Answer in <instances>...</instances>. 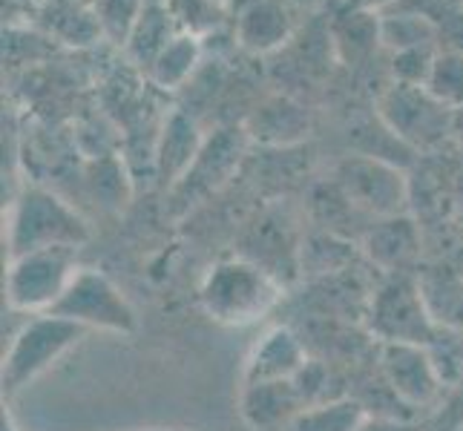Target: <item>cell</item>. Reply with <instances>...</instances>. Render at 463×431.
<instances>
[{"label": "cell", "mask_w": 463, "mask_h": 431, "mask_svg": "<svg viewBox=\"0 0 463 431\" xmlns=\"http://www.w3.org/2000/svg\"><path fill=\"white\" fill-rule=\"evenodd\" d=\"M282 299V282L253 259L216 262L199 285L202 311L219 325L245 328L260 323Z\"/></svg>", "instance_id": "cell-1"}, {"label": "cell", "mask_w": 463, "mask_h": 431, "mask_svg": "<svg viewBox=\"0 0 463 431\" xmlns=\"http://www.w3.org/2000/svg\"><path fill=\"white\" fill-rule=\"evenodd\" d=\"M90 239L87 221L43 187H26L9 219V259L35 250H78Z\"/></svg>", "instance_id": "cell-2"}, {"label": "cell", "mask_w": 463, "mask_h": 431, "mask_svg": "<svg viewBox=\"0 0 463 431\" xmlns=\"http://www.w3.org/2000/svg\"><path fill=\"white\" fill-rule=\"evenodd\" d=\"M87 328H81L72 319H63L58 314H38L29 316L26 325L14 333V340L4 357V371H0V386L6 397H14L26 389L32 379H38L43 371L84 340Z\"/></svg>", "instance_id": "cell-3"}, {"label": "cell", "mask_w": 463, "mask_h": 431, "mask_svg": "<svg viewBox=\"0 0 463 431\" xmlns=\"http://www.w3.org/2000/svg\"><path fill=\"white\" fill-rule=\"evenodd\" d=\"M75 274H78L75 250L67 248L35 250L9 259V270H6L9 308L29 316L50 314L63 296V291L70 287Z\"/></svg>", "instance_id": "cell-4"}, {"label": "cell", "mask_w": 463, "mask_h": 431, "mask_svg": "<svg viewBox=\"0 0 463 431\" xmlns=\"http://www.w3.org/2000/svg\"><path fill=\"white\" fill-rule=\"evenodd\" d=\"M63 319H72L81 328H99L109 333H133L138 316L118 285L95 267H78L70 287L50 311Z\"/></svg>", "instance_id": "cell-5"}, {"label": "cell", "mask_w": 463, "mask_h": 431, "mask_svg": "<svg viewBox=\"0 0 463 431\" xmlns=\"http://www.w3.org/2000/svg\"><path fill=\"white\" fill-rule=\"evenodd\" d=\"M372 331L380 342L429 345L438 325L429 314L418 282L406 274H392L372 299Z\"/></svg>", "instance_id": "cell-6"}, {"label": "cell", "mask_w": 463, "mask_h": 431, "mask_svg": "<svg viewBox=\"0 0 463 431\" xmlns=\"http://www.w3.org/2000/svg\"><path fill=\"white\" fill-rule=\"evenodd\" d=\"M337 184L343 199L357 207V211L377 216V219H394L406 211V179L403 173L380 162L377 155H357L348 158L337 170Z\"/></svg>", "instance_id": "cell-7"}, {"label": "cell", "mask_w": 463, "mask_h": 431, "mask_svg": "<svg viewBox=\"0 0 463 431\" xmlns=\"http://www.w3.org/2000/svg\"><path fill=\"white\" fill-rule=\"evenodd\" d=\"M380 113L389 130L414 147H432L449 130V107L426 87L401 84L383 98Z\"/></svg>", "instance_id": "cell-8"}, {"label": "cell", "mask_w": 463, "mask_h": 431, "mask_svg": "<svg viewBox=\"0 0 463 431\" xmlns=\"http://www.w3.org/2000/svg\"><path fill=\"white\" fill-rule=\"evenodd\" d=\"M383 379L401 403L423 408L438 400L443 379L426 345L414 342H383L380 348Z\"/></svg>", "instance_id": "cell-9"}, {"label": "cell", "mask_w": 463, "mask_h": 431, "mask_svg": "<svg viewBox=\"0 0 463 431\" xmlns=\"http://www.w3.org/2000/svg\"><path fill=\"white\" fill-rule=\"evenodd\" d=\"M306 406L294 379L245 382L239 391V414L250 431H285Z\"/></svg>", "instance_id": "cell-10"}, {"label": "cell", "mask_w": 463, "mask_h": 431, "mask_svg": "<svg viewBox=\"0 0 463 431\" xmlns=\"http://www.w3.org/2000/svg\"><path fill=\"white\" fill-rule=\"evenodd\" d=\"M308 365L306 345L299 337L285 325H277L265 331L260 342L250 348L242 371V386L245 382H282V379H297Z\"/></svg>", "instance_id": "cell-11"}, {"label": "cell", "mask_w": 463, "mask_h": 431, "mask_svg": "<svg viewBox=\"0 0 463 431\" xmlns=\"http://www.w3.org/2000/svg\"><path fill=\"white\" fill-rule=\"evenodd\" d=\"M291 18L279 0H250L239 14V41L253 52H268L288 38Z\"/></svg>", "instance_id": "cell-12"}, {"label": "cell", "mask_w": 463, "mask_h": 431, "mask_svg": "<svg viewBox=\"0 0 463 431\" xmlns=\"http://www.w3.org/2000/svg\"><path fill=\"white\" fill-rule=\"evenodd\" d=\"M369 257L389 274H401V267H406L414 257H418V233H414L411 221L403 216L383 219V225H377L369 233Z\"/></svg>", "instance_id": "cell-13"}, {"label": "cell", "mask_w": 463, "mask_h": 431, "mask_svg": "<svg viewBox=\"0 0 463 431\" xmlns=\"http://www.w3.org/2000/svg\"><path fill=\"white\" fill-rule=\"evenodd\" d=\"M236 158H239V141L228 133L216 136L211 144H204L202 153L196 155V162L190 164V170L179 179V196L190 201V196L211 190L216 182H222V175L231 170Z\"/></svg>", "instance_id": "cell-14"}, {"label": "cell", "mask_w": 463, "mask_h": 431, "mask_svg": "<svg viewBox=\"0 0 463 431\" xmlns=\"http://www.w3.org/2000/svg\"><path fill=\"white\" fill-rule=\"evenodd\" d=\"M199 153H202V141L196 133V124L187 116L175 113L165 124L162 141H158V150H156L158 170H162V175H170V179L179 182L182 175L190 170V164L196 162Z\"/></svg>", "instance_id": "cell-15"}, {"label": "cell", "mask_w": 463, "mask_h": 431, "mask_svg": "<svg viewBox=\"0 0 463 431\" xmlns=\"http://www.w3.org/2000/svg\"><path fill=\"white\" fill-rule=\"evenodd\" d=\"M365 406L351 397L311 403L302 408L285 431H357L365 423Z\"/></svg>", "instance_id": "cell-16"}, {"label": "cell", "mask_w": 463, "mask_h": 431, "mask_svg": "<svg viewBox=\"0 0 463 431\" xmlns=\"http://www.w3.org/2000/svg\"><path fill=\"white\" fill-rule=\"evenodd\" d=\"M170 41H173L170 12L162 4H147L127 43H130V52H133L136 61L153 67V61L167 50Z\"/></svg>", "instance_id": "cell-17"}, {"label": "cell", "mask_w": 463, "mask_h": 431, "mask_svg": "<svg viewBox=\"0 0 463 431\" xmlns=\"http://www.w3.org/2000/svg\"><path fill=\"white\" fill-rule=\"evenodd\" d=\"M199 61V43L194 35H179L167 43V50L153 61V81L162 87H179L194 72Z\"/></svg>", "instance_id": "cell-18"}, {"label": "cell", "mask_w": 463, "mask_h": 431, "mask_svg": "<svg viewBox=\"0 0 463 431\" xmlns=\"http://www.w3.org/2000/svg\"><path fill=\"white\" fill-rule=\"evenodd\" d=\"M92 12L104 35L124 43L130 41L141 12H145V0H92Z\"/></svg>", "instance_id": "cell-19"}, {"label": "cell", "mask_w": 463, "mask_h": 431, "mask_svg": "<svg viewBox=\"0 0 463 431\" xmlns=\"http://www.w3.org/2000/svg\"><path fill=\"white\" fill-rule=\"evenodd\" d=\"M432 35H435V26L418 18V14H409V12L389 14V18L380 23V38L397 46L401 52L414 50V46H426L432 41Z\"/></svg>", "instance_id": "cell-20"}, {"label": "cell", "mask_w": 463, "mask_h": 431, "mask_svg": "<svg viewBox=\"0 0 463 431\" xmlns=\"http://www.w3.org/2000/svg\"><path fill=\"white\" fill-rule=\"evenodd\" d=\"M426 89L449 109L460 107L463 104V55L449 52L443 58H435V67L426 81Z\"/></svg>", "instance_id": "cell-21"}, {"label": "cell", "mask_w": 463, "mask_h": 431, "mask_svg": "<svg viewBox=\"0 0 463 431\" xmlns=\"http://www.w3.org/2000/svg\"><path fill=\"white\" fill-rule=\"evenodd\" d=\"M340 26H337V38L343 46H351V55H363L369 46L380 38V23L372 18L369 12L363 9H351L340 14Z\"/></svg>", "instance_id": "cell-22"}, {"label": "cell", "mask_w": 463, "mask_h": 431, "mask_svg": "<svg viewBox=\"0 0 463 431\" xmlns=\"http://www.w3.org/2000/svg\"><path fill=\"white\" fill-rule=\"evenodd\" d=\"M435 58L426 46H414V50H406L397 55L394 61V72L401 75V81L409 87H426L429 75H432Z\"/></svg>", "instance_id": "cell-23"}, {"label": "cell", "mask_w": 463, "mask_h": 431, "mask_svg": "<svg viewBox=\"0 0 463 431\" xmlns=\"http://www.w3.org/2000/svg\"><path fill=\"white\" fill-rule=\"evenodd\" d=\"M397 12H409L418 14V18L429 21V23H449L455 14L463 12L460 0H397Z\"/></svg>", "instance_id": "cell-24"}, {"label": "cell", "mask_w": 463, "mask_h": 431, "mask_svg": "<svg viewBox=\"0 0 463 431\" xmlns=\"http://www.w3.org/2000/svg\"><path fill=\"white\" fill-rule=\"evenodd\" d=\"M357 431H423L418 423L397 420V417H365V423Z\"/></svg>", "instance_id": "cell-25"}, {"label": "cell", "mask_w": 463, "mask_h": 431, "mask_svg": "<svg viewBox=\"0 0 463 431\" xmlns=\"http://www.w3.org/2000/svg\"><path fill=\"white\" fill-rule=\"evenodd\" d=\"M389 4H397V0H348V6H351V9H363V12L380 9V6H389Z\"/></svg>", "instance_id": "cell-26"}, {"label": "cell", "mask_w": 463, "mask_h": 431, "mask_svg": "<svg viewBox=\"0 0 463 431\" xmlns=\"http://www.w3.org/2000/svg\"><path fill=\"white\" fill-rule=\"evenodd\" d=\"M458 431H463V423H460V428H458Z\"/></svg>", "instance_id": "cell-27"}, {"label": "cell", "mask_w": 463, "mask_h": 431, "mask_svg": "<svg viewBox=\"0 0 463 431\" xmlns=\"http://www.w3.org/2000/svg\"><path fill=\"white\" fill-rule=\"evenodd\" d=\"M460 4H463V0H460Z\"/></svg>", "instance_id": "cell-28"}]
</instances>
